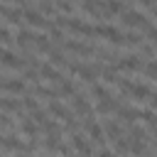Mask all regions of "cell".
<instances>
[{
	"label": "cell",
	"instance_id": "cell-8",
	"mask_svg": "<svg viewBox=\"0 0 157 157\" xmlns=\"http://www.w3.org/2000/svg\"><path fill=\"white\" fill-rule=\"evenodd\" d=\"M115 66L123 69V71H140L142 69V56L140 54H128L120 61H115Z\"/></svg>",
	"mask_w": 157,
	"mask_h": 157
},
{
	"label": "cell",
	"instance_id": "cell-9",
	"mask_svg": "<svg viewBox=\"0 0 157 157\" xmlns=\"http://www.w3.org/2000/svg\"><path fill=\"white\" fill-rule=\"evenodd\" d=\"M49 113H52V115H56V118H59V120H64V123L74 118V113H71L69 108H64L56 98H49Z\"/></svg>",
	"mask_w": 157,
	"mask_h": 157
},
{
	"label": "cell",
	"instance_id": "cell-32",
	"mask_svg": "<svg viewBox=\"0 0 157 157\" xmlns=\"http://www.w3.org/2000/svg\"><path fill=\"white\" fill-rule=\"evenodd\" d=\"M25 78H27V81H39V69H37V66H29V69L25 71Z\"/></svg>",
	"mask_w": 157,
	"mask_h": 157
},
{
	"label": "cell",
	"instance_id": "cell-5",
	"mask_svg": "<svg viewBox=\"0 0 157 157\" xmlns=\"http://www.w3.org/2000/svg\"><path fill=\"white\" fill-rule=\"evenodd\" d=\"M0 66H10V69H25L27 66V59L7 52V49H0Z\"/></svg>",
	"mask_w": 157,
	"mask_h": 157
},
{
	"label": "cell",
	"instance_id": "cell-24",
	"mask_svg": "<svg viewBox=\"0 0 157 157\" xmlns=\"http://www.w3.org/2000/svg\"><path fill=\"white\" fill-rule=\"evenodd\" d=\"M22 132L29 135V137H34V135L39 132V125H37L32 118H25V120H22Z\"/></svg>",
	"mask_w": 157,
	"mask_h": 157
},
{
	"label": "cell",
	"instance_id": "cell-38",
	"mask_svg": "<svg viewBox=\"0 0 157 157\" xmlns=\"http://www.w3.org/2000/svg\"><path fill=\"white\" fill-rule=\"evenodd\" d=\"M2 140H5V137H2V135H0V145H2Z\"/></svg>",
	"mask_w": 157,
	"mask_h": 157
},
{
	"label": "cell",
	"instance_id": "cell-22",
	"mask_svg": "<svg viewBox=\"0 0 157 157\" xmlns=\"http://www.w3.org/2000/svg\"><path fill=\"white\" fill-rule=\"evenodd\" d=\"M76 93V83L71 78H61L59 81V96H74Z\"/></svg>",
	"mask_w": 157,
	"mask_h": 157
},
{
	"label": "cell",
	"instance_id": "cell-1",
	"mask_svg": "<svg viewBox=\"0 0 157 157\" xmlns=\"http://www.w3.org/2000/svg\"><path fill=\"white\" fill-rule=\"evenodd\" d=\"M120 22L125 25V27H137V29H155V25H152V20L147 17V15H142V12H137V10H125V12H120Z\"/></svg>",
	"mask_w": 157,
	"mask_h": 157
},
{
	"label": "cell",
	"instance_id": "cell-14",
	"mask_svg": "<svg viewBox=\"0 0 157 157\" xmlns=\"http://www.w3.org/2000/svg\"><path fill=\"white\" fill-rule=\"evenodd\" d=\"M37 69H39V76H42V78H49V81H54V83H59V81L64 78V76L54 69V64H39Z\"/></svg>",
	"mask_w": 157,
	"mask_h": 157
},
{
	"label": "cell",
	"instance_id": "cell-30",
	"mask_svg": "<svg viewBox=\"0 0 157 157\" xmlns=\"http://www.w3.org/2000/svg\"><path fill=\"white\" fill-rule=\"evenodd\" d=\"M29 118H32V120H34L37 125H42V123L47 120V110H39V105H37V108L32 110V115H29Z\"/></svg>",
	"mask_w": 157,
	"mask_h": 157
},
{
	"label": "cell",
	"instance_id": "cell-27",
	"mask_svg": "<svg viewBox=\"0 0 157 157\" xmlns=\"http://www.w3.org/2000/svg\"><path fill=\"white\" fill-rule=\"evenodd\" d=\"M42 128H44V132H47V135H54V132H61V128H59V123H56V120H52V118H47V120L42 123Z\"/></svg>",
	"mask_w": 157,
	"mask_h": 157
},
{
	"label": "cell",
	"instance_id": "cell-21",
	"mask_svg": "<svg viewBox=\"0 0 157 157\" xmlns=\"http://www.w3.org/2000/svg\"><path fill=\"white\" fill-rule=\"evenodd\" d=\"M47 54H49V64H54V66H64V64L69 61V59H66V54H64V52H59V49H54V47H52Z\"/></svg>",
	"mask_w": 157,
	"mask_h": 157
},
{
	"label": "cell",
	"instance_id": "cell-19",
	"mask_svg": "<svg viewBox=\"0 0 157 157\" xmlns=\"http://www.w3.org/2000/svg\"><path fill=\"white\" fill-rule=\"evenodd\" d=\"M32 42H34V49H37V52H44V54H47V52L52 49V39L44 37V34H34Z\"/></svg>",
	"mask_w": 157,
	"mask_h": 157
},
{
	"label": "cell",
	"instance_id": "cell-17",
	"mask_svg": "<svg viewBox=\"0 0 157 157\" xmlns=\"http://www.w3.org/2000/svg\"><path fill=\"white\" fill-rule=\"evenodd\" d=\"M32 37H34V32H32V29H20V32H17V37H15V42L20 44V49H22V52H27V49H29Z\"/></svg>",
	"mask_w": 157,
	"mask_h": 157
},
{
	"label": "cell",
	"instance_id": "cell-37",
	"mask_svg": "<svg viewBox=\"0 0 157 157\" xmlns=\"http://www.w3.org/2000/svg\"><path fill=\"white\" fill-rule=\"evenodd\" d=\"M137 2H142V5H145V7H150V10L155 7V0H137Z\"/></svg>",
	"mask_w": 157,
	"mask_h": 157
},
{
	"label": "cell",
	"instance_id": "cell-31",
	"mask_svg": "<svg viewBox=\"0 0 157 157\" xmlns=\"http://www.w3.org/2000/svg\"><path fill=\"white\" fill-rule=\"evenodd\" d=\"M142 69H145V76L152 81V78H155V61H152V59H147V64H142Z\"/></svg>",
	"mask_w": 157,
	"mask_h": 157
},
{
	"label": "cell",
	"instance_id": "cell-12",
	"mask_svg": "<svg viewBox=\"0 0 157 157\" xmlns=\"http://www.w3.org/2000/svg\"><path fill=\"white\" fill-rule=\"evenodd\" d=\"M115 115H120L125 123H135V120H140L142 118V110H135V108H125L123 103L115 108Z\"/></svg>",
	"mask_w": 157,
	"mask_h": 157
},
{
	"label": "cell",
	"instance_id": "cell-2",
	"mask_svg": "<svg viewBox=\"0 0 157 157\" xmlns=\"http://www.w3.org/2000/svg\"><path fill=\"white\" fill-rule=\"evenodd\" d=\"M118 86H120L125 93H130L132 98H137V101H150V96H155V93H152V86L132 83L130 78H118Z\"/></svg>",
	"mask_w": 157,
	"mask_h": 157
},
{
	"label": "cell",
	"instance_id": "cell-7",
	"mask_svg": "<svg viewBox=\"0 0 157 157\" xmlns=\"http://www.w3.org/2000/svg\"><path fill=\"white\" fill-rule=\"evenodd\" d=\"M22 20H27L32 27H49V20L39 10H32V7H25L22 10Z\"/></svg>",
	"mask_w": 157,
	"mask_h": 157
},
{
	"label": "cell",
	"instance_id": "cell-28",
	"mask_svg": "<svg viewBox=\"0 0 157 157\" xmlns=\"http://www.w3.org/2000/svg\"><path fill=\"white\" fill-rule=\"evenodd\" d=\"M34 93L37 96H44V98H59V91L56 88H44V86H37Z\"/></svg>",
	"mask_w": 157,
	"mask_h": 157
},
{
	"label": "cell",
	"instance_id": "cell-10",
	"mask_svg": "<svg viewBox=\"0 0 157 157\" xmlns=\"http://www.w3.org/2000/svg\"><path fill=\"white\" fill-rule=\"evenodd\" d=\"M71 105H74V110L78 113V115H88L91 113V105H88V101H86V96L83 93H74V98H71Z\"/></svg>",
	"mask_w": 157,
	"mask_h": 157
},
{
	"label": "cell",
	"instance_id": "cell-18",
	"mask_svg": "<svg viewBox=\"0 0 157 157\" xmlns=\"http://www.w3.org/2000/svg\"><path fill=\"white\" fill-rule=\"evenodd\" d=\"M103 5H105V10H108L110 15H120V12L128 10L125 0H103Z\"/></svg>",
	"mask_w": 157,
	"mask_h": 157
},
{
	"label": "cell",
	"instance_id": "cell-13",
	"mask_svg": "<svg viewBox=\"0 0 157 157\" xmlns=\"http://www.w3.org/2000/svg\"><path fill=\"white\" fill-rule=\"evenodd\" d=\"M0 91H7V93H25L27 86L22 78H10V81H0Z\"/></svg>",
	"mask_w": 157,
	"mask_h": 157
},
{
	"label": "cell",
	"instance_id": "cell-4",
	"mask_svg": "<svg viewBox=\"0 0 157 157\" xmlns=\"http://www.w3.org/2000/svg\"><path fill=\"white\" fill-rule=\"evenodd\" d=\"M83 118H86V120H83V128L88 130L91 140H93V142H98V145H103V142H105V132H103V128H101V125H96V120L91 118V113H88V115H83Z\"/></svg>",
	"mask_w": 157,
	"mask_h": 157
},
{
	"label": "cell",
	"instance_id": "cell-16",
	"mask_svg": "<svg viewBox=\"0 0 157 157\" xmlns=\"http://www.w3.org/2000/svg\"><path fill=\"white\" fill-rule=\"evenodd\" d=\"M0 15H5L10 25H20L22 22V10L20 7H5V5H0Z\"/></svg>",
	"mask_w": 157,
	"mask_h": 157
},
{
	"label": "cell",
	"instance_id": "cell-6",
	"mask_svg": "<svg viewBox=\"0 0 157 157\" xmlns=\"http://www.w3.org/2000/svg\"><path fill=\"white\" fill-rule=\"evenodd\" d=\"M66 27H69L71 32L83 34V37H96V27H93V25H86V22L76 20V17H66Z\"/></svg>",
	"mask_w": 157,
	"mask_h": 157
},
{
	"label": "cell",
	"instance_id": "cell-26",
	"mask_svg": "<svg viewBox=\"0 0 157 157\" xmlns=\"http://www.w3.org/2000/svg\"><path fill=\"white\" fill-rule=\"evenodd\" d=\"M0 108H2L5 113L20 110V101H15V98H2V101H0Z\"/></svg>",
	"mask_w": 157,
	"mask_h": 157
},
{
	"label": "cell",
	"instance_id": "cell-15",
	"mask_svg": "<svg viewBox=\"0 0 157 157\" xmlns=\"http://www.w3.org/2000/svg\"><path fill=\"white\" fill-rule=\"evenodd\" d=\"M103 132H105V140H120L123 137V128L115 123V120H105V128H103Z\"/></svg>",
	"mask_w": 157,
	"mask_h": 157
},
{
	"label": "cell",
	"instance_id": "cell-20",
	"mask_svg": "<svg viewBox=\"0 0 157 157\" xmlns=\"http://www.w3.org/2000/svg\"><path fill=\"white\" fill-rule=\"evenodd\" d=\"M71 142H74V150H78V152H93V147H91V145L83 140V135H81V132H76V130H74Z\"/></svg>",
	"mask_w": 157,
	"mask_h": 157
},
{
	"label": "cell",
	"instance_id": "cell-29",
	"mask_svg": "<svg viewBox=\"0 0 157 157\" xmlns=\"http://www.w3.org/2000/svg\"><path fill=\"white\" fill-rule=\"evenodd\" d=\"M39 12H42L44 17H47V15H54V12H56V10H54V2H52V0H42V2H39Z\"/></svg>",
	"mask_w": 157,
	"mask_h": 157
},
{
	"label": "cell",
	"instance_id": "cell-36",
	"mask_svg": "<svg viewBox=\"0 0 157 157\" xmlns=\"http://www.w3.org/2000/svg\"><path fill=\"white\" fill-rule=\"evenodd\" d=\"M7 42H10V32L5 27H0V44H7Z\"/></svg>",
	"mask_w": 157,
	"mask_h": 157
},
{
	"label": "cell",
	"instance_id": "cell-11",
	"mask_svg": "<svg viewBox=\"0 0 157 157\" xmlns=\"http://www.w3.org/2000/svg\"><path fill=\"white\" fill-rule=\"evenodd\" d=\"M120 105V101L118 98H113V96H108V98H101L98 101V105H96V110L101 113V115H108V113H115V108Z\"/></svg>",
	"mask_w": 157,
	"mask_h": 157
},
{
	"label": "cell",
	"instance_id": "cell-34",
	"mask_svg": "<svg viewBox=\"0 0 157 157\" xmlns=\"http://www.w3.org/2000/svg\"><path fill=\"white\" fill-rule=\"evenodd\" d=\"M64 66H66V69H69V74H78V71H81V66H83V64H81V61H66V64H64Z\"/></svg>",
	"mask_w": 157,
	"mask_h": 157
},
{
	"label": "cell",
	"instance_id": "cell-25",
	"mask_svg": "<svg viewBox=\"0 0 157 157\" xmlns=\"http://www.w3.org/2000/svg\"><path fill=\"white\" fill-rule=\"evenodd\" d=\"M91 96L101 101V98H108V96H110V91H108L105 86H101V83H96V81H93V83H91Z\"/></svg>",
	"mask_w": 157,
	"mask_h": 157
},
{
	"label": "cell",
	"instance_id": "cell-35",
	"mask_svg": "<svg viewBox=\"0 0 157 157\" xmlns=\"http://www.w3.org/2000/svg\"><path fill=\"white\" fill-rule=\"evenodd\" d=\"M22 105H25L27 110H34V108H37V101H34L32 96H25V98H22Z\"/></svg>",
	"mask_w": 157,
	"mask_h": 157
},
{
	"label": "cell",
	"instance_id": "cell-33",
	"mask_svg": "<svg viewBox=\"0 0 157 157\" xmlns=\"http://www.w3.org/2000/svg\"><path fill=\"white\" fill-rule=\"evenodd\" d=\"M56 5H59L61 12H74V2L71 0H56Z\"/></svg>",
	"mask_w": 157,
	"mask_h": 157
},
{
	"label": "cell",
	"instance_id": "cell-23",
	"mask_svg": "<svg viewBox=\"0 0 157 157\" xmlns=\"http://www.w3.org/2000/svg\"><path fill=\"white\" fill-rule=\"evenodd\" d=\"M101 74H103V78H105V83H118V71H115V66H101Z\"/></svg>",
	"mask_w": 157,
	"mask_h": 157
},
{
	"label": "cell",
	"instance_id": "cell-3",
	"mask_svg": "<svg viewBox=\"0 0 157 157\" xmlns=\"http://www.w3.org/2000/svg\"><path fill=\"white\" fill-rule=\"evenodd\" d=\"M69 52H74V54H81V56H93L96 54V47H91V44H83V42H76V39H66L64 37V42H61Z\"/></svg>",
	"mask_w": 157,
	"mask_h": 157
}]
</instances>
